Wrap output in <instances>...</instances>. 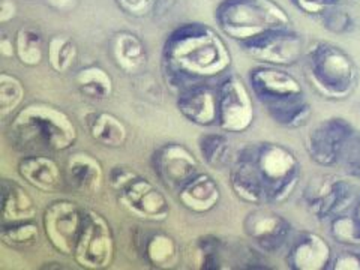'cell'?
Wrapping results in <instances>:
<instances>
[{
    "label": "cell",
    "instance_id": "17",
    "mask_svg": "<svg viewBox=\"0 0 360 270\" xmlns=\"http://www.w3.org/2000/svg\"><path fill=\"white\" fill-rule=\"evenodd\" d=\"M177 110L185 119L200 127L218 123V92L205 83L177 94Z\"/></svg>",
    "mask_w": 360,
    "mask_h": 270
},
{
    "label": "cell",
    "instance_id": "8",
    "mask_svg": "<svg viewBox=\"0 0 360 270\" xmlns=\"http://www.w3.org/2000/svg\"><path fill=\"white\" fill-rule=\"evenodd\" d=\"M218 127L224 132H245L254 122L250 90L238 75L225 77L218 87Z\"/></svg>",
    "mask_w": 360,
    "mask_h": 270
},
{
    "label": "cell",
    "instance_id": "21",
    "mask_svg": "<svg viewBox=\"0 0 360 270\" xmlns=\"http://www.w3.org/2000/svg\"><path fill=\"white\" fill-rule=\"evenodd\" d=\"M179 200L189 212L202 215L219 205L221 189L212 176L198 173L179 191Z\"/></svg>",
    "mask_w": 360,
    "mask_h": 270
},
{
    "label": "cell",
    "instance_id": "5",
    "mask_svg": "<svg viewBox=\"0 0 360 270\" xmlns=\"http://www.w3.org/2000/svg\"><path fill=\"white\" fill-rule=\"evenodd\" d=\"M254 164L264 189L266 205L283 202L297 186L300 164L296 155L278 143L252 144Z\"/></svg>",
    "mask_w": 360,
    "mask_h": 270
},
{
    "label": "cell",
    "instance_id": "3",
    "mask_svg": "<svg viewBox=\"0 0 360 270\" xmlns=\"http://www.w3.org/2000/svg\"><path fill=\"white\" fill-rule=\"evenodd\" d=\"M305 75L315 92L326 99L352 96L359 83L353 58L335 44L317 41L305 51Z\"/></svg>",
    "mask_w": 360,
    "mask_h": 270
},
{
    "label": "cell",
    "instance_id": "41",
    "mask_svg": "<svg viewBox=\"0 0 360 270\" xmlns=\"http://www.w3.org/2000/svg\"><path fill=\"white\" fill-rule=\"evenodd\" d=\"M17 15V5L14 0H0V22L6 25Z\"/></svg>",
    "mask_w": 360,
    "mask_h": 270
},
{
    "label": "cell",
    "instance_id": "20",
    "mask_svg": "<svg viewBox=\"0 0 360 270\" xmlns=\"http://www.w3.org/2000/svg\"><path fill=\"white\" fill-rule=\"evenodd\" d=\"M18 173L30 186L39 189L41 193H58L65 182L63 172L58 162L41 153L21 158Z\"/></svg>",
    "mask_w": 360,
    "mask_h": 270
},
{
    "label": "cell",
    "instance_id": "35",
    "mask_svg": "<svg viewBox=\"0 0 360 270\" xmlns=\"http://www.w3.org/2000/svg\"><path fill=\"white\" fill-rule=\"evenodd\" d=\"M321 18L324 26L333 33H347L353 30L354 22L352 15L345 13V11L336 8V5L332 6L329 11H326Z\"/></svg>",
    "mask_w": 360,
    "mask_h": 270
},
{
    "label": "cell",
    "instance_id": "13",
    "mask_svg": "<svg viewBox=\"0 0 360 270\" xmlns=\"http://www.w3.org/2000/svg\"><path fill=\"white\" fill-rule=\"evenodd\" d=\"M117 200L128 213L143 221L161 222L165 221L170 213V205L165 195L149 180L140 176L119 191Z\"/></svg>",
    "mask_w": 360,
    "mask_h": 270
},
{
    "label": "cell",
    "instance_id": "12",
    "mask_svg": "<svg viewBox=\"0 0 360 270\" xmlns=\"http://www.w3.org/2000/svg\"><path fill=\"white\" fill-rule=\"evenodd\" d=\"M152 168L158 180L176 193L200 173L195 156L179 143H167L158 148L152 155Z\"/></svg>",
    "mask_w": 360,
    "mask_h": 270
},
{
    "label": "cell",
    "instance_id": "10",
    "mask_svg": "<svg viewBox=\"0 0 360 270\" xmlns=\"http://www.w3.org/2000/svg\"><path fill=\"white\" fill-rule=\"evenodd\" d=\"M242 50L254 60L270 66L296 65L303 56V38L291 29L272 30L240 42Z\"/></svg>",
    "mask_w": 360,
    "mask_h": 270
},
{
    "label": "cell",
    "instance_id": "6",
    "mask_svg": "<svg viewBox=\"0 0 360 270\" xmlns=\"http://www.w3.org/2000/svg\"><path fill=\"white\" fill-rule=\"evenodd\" d=\"M75 262L84 269H107L115 258V238L108 221L94 210H84L83 229L78 238Z\"/></svg>",
    "mask_w": 360,
    "mask_h": 270
},
{
    "label": "cell",
    "instance_id": "16",
    "mask_svg": "<svg viewBox=\"0 0 360 270\" xmlns=\"http://www.w3.org/2000/svg\"><path fill=\"white\" fill-rule=\"evenodd\" d=\"M230 184L236 197L250 205H266L264 189L254 164L252 144L245 146L234 156L230 170Z\"/></svg>",
    "mask_w": 360,
    "mask_h": 270
},
{
    "label": "cell",
    "instance_id": "32",
    "mask_svg": "<svg viewBox=\"0 0 360 270\" xmlns=\"http://www.w3.org/2000/svg\"><path fill=\"white\" fill-rule=\"evenodd\" d=\"M25 98V87L15 75L0 74V116L6 117L15 111Z\"/></svg>",
    "mask_w": 360,
    "mask_h": 270
},
{
    "label": "cell",
    "instance_id": "29",
    "mask_svg": "<svg viewBox=\"0 0 360 270\" xmlns=\"http://www.w3.org/2000/svg\"><path fill=\"white\" fill-rule=\"evenodd\" d=\"M15 54L22 65L37 66L44 58L42 35L32 27H21L15 35Z\"/></svg>",
    "mask_w": 360,
    "mask_h": 270
},
{
    "label": "cell",
    "instance_id": "14",
    "mask_svg": "<svg viewBox=\"0 0 360 270\" xmlns=\"http://www.w3.org/2000/svg\"><path fill=\"white\" fill-rule=\"evenodd\" d=\"M248 78L252 94L264 107L303 98V87L297 78L278 66L252 68Z\"/></svg>",
    "mask_w": 360,
    "mask_h": 270
},
{
    "label": "cell",
    "instance_id": "26",
    "mask_svg": "<svg viewBox=\"0 0 360 270\" xmlns=\"http://www.w3.org/2000/svg\"><path fill=\"white\" fill-rule=\"evenodd\" d=\"M266 110L274 122L284 128H300L307 125L312 116V108L305 96L269 105Z\"/></svg>",
    "mask_w": 360,
    "mask_h": 270
},
{
    "label": "cell",
    "instance_id": "4",
    "mask_svg": "<svg viewBox=\"0 0 360 270\" xmlns=\"http://www.w3.org/2000/svg\"><path fill=\"white\" fill-rule=\"evenodd\" d=\"M215 20L224 35L239 44L272 30L291 29L288 14L275 0H222Z\"/></svg>",
    "mask_w": 360,
    "mask_h": 270
},
{
    "label": "cell",
    "instance_id": "44",
    "mask_svg": "<svg viewBox=\"0 0 360 270\" xmlns=\"http://www.w3.org/2000/svg\"><path fill=\"white\" fill-rule=\"evenodd\" d=\"M353 217L357 221V224L360 225V198L354 202V210H353Z\"/></svg>",
    "mask_w": 360,
    "mask_h": 270
},
{
    "label": "cell",
    "instance_id": "31",
    "mask_svg": "<svg viewBox=\"0 0 360 270\" xmlns=\"http://www.w3.org/2000/svg\"><path fill=\"white\" fill-rule=\"evenodd\" d=\"M2 242L9 248H29L38 242L39 231L38 225L32 221L25 222H13V224H2Z\"/></svg>",
    "mask_w": 360,
    "mask_h": 270
},
{
    "label": "cell",
    "instance_id": "25",
    "mask_svg": "<svg viewBox=\"0 0 360 270\" xmlns=\"http://www.w3.org/2000/svg\"><path fill=\"white\" fill-rule=\"evenodd\" d=\"M75 84L80 94L96 101H103L112 94L111 75L98 65L86 66L75 75Z\"/></svg>",
    "mask_w": 360,
    "mask_h": 270
},
{
    "label": "cell",
    "instance_id": "22",
    "mask_svg": "<svg viewBox=\"0 0 360 270\" xmlns=\"http://www.w3.org/2000/svg\"><path fill=\"white\" fill-rule=\"evenodd\" d=\"M112 59L125 74H139L148 65V50L143 41L131 32H119L112 38Z\"/></svg>",
    "mask_w": 360,
    "mask_h": 270
},
{
    "label": "cell",
    "instance_id": "7",
    "mask_svg": "<svg viewBox=\"0 0 360 270\" xmlns=\"http://www.w3.org/2000/svg\"><path fill=\"white\" fill-rule=\"evenodd\" d=\"M84 221V209L70 200L53 201L44 212V231L56 251L74 255Z\"/></svg>",
    "mask_w": 360,
    "mask_h": 270
},
{
    "label": "cell",
    "instance_id": "2",
    "mask_svg": "<svg viewBox=\"0 0 360 270\" xmlns=\"http://www.w3.org/2000/svg\"><path fill=\"white\" fill-rule=\"evenodd\" d=\"M78 139L77 127L54 105L35 103L22 108L9 123L8 140L20 152L45 153L71 149Z\"/></svg>",
    "mask_w": 360,
    "mask_h": 270
},
{
    "label": "cell",
    "instance_id": "24",
    "mask_svg": "<svg viewBox=\"0 0 360 270\" xmlns=\"http://www.w3.org/2000/svg\"><path fill=\"white\" fill-rule=\"evenodd\" d=\"M89 135L107 148H122L128 140V129L119 117L110 112H90L86 116Z\"/></svg>",
    "mask_w": 360,
    "mask_h": 270
},
{
    "label": "cell",
    "instance_id": "36",
    "mask_svg": "<svg viewBox=\"0 0 360 270\" xmlns=\"http://www.w3.org/2000/svg\"><path fill=\"white\" fill-rule=\"evenodd\" d=\"M221 242L212 236L200 239V254L202 255V269H219L221 266Z\"/></svg>",
    "mask_w": 360,
    "mask_h": 270
},
{
    "label": "cell",
    "instance_id": "1",
    "mask_svg": "<svg viewBox=\"0 0 360 270\" xmlns=\"http://www.w3.org/2000/svg\"><path fill=\"white\" fill-rule=\"evenodd\" d=\"M164 74L177 94L224 74L231 65V53L217 30L188 22L170 33L162 51Z\"/></svg>",
    "mask_w": 360,
    "mask_h": 270
},
{
    "label": "cell",
    "instance_id": "18",
    "mask_svg": "<svg viewBox=\"0 0 360 270\" xmlns=\"http://www.w3.org/2000/svg\"><path fill=\"white\" fill-rule=\"evenodd\" d=\"M332 263V248L317 233L305 231L291 243L287 264L292 270H324Z\"/></svg>",
    "mask_w": 360,
    "mask_h": 270
},
{
    "label": "cell",
    "instance_id": "42",
    "mask_svg": "<svg viewBox=\"0 0 360 270\" xmlns=\"http://www.w3.org/2000/svg\"><path fill=\"white\" fill-rule=\"evenodd\" d=\"M0 53H2L4 58L9 59L15 54V44H13V39H9L8 37H4L0 39Z\"/></svg>",
    "mask_w": 360,
    "mask_h": 270
},
{
    "label": "cell",
    "instance_id": "27",
    "mask_svg": "<svg viewBox=\"0 0 360 270\" xmlns=\"http://www.w3.org/2000/svg\"><path fill=\"white\" fill-rule=\"evenodd\" d=\"M146 262L158 269L173 267L177 263L179 250L176 240L165 233H155L144 242Z\"/></svg>",
    "mask_w": 360,
    "mask_h": 270
},
{
    "label": "cell",
    "instance_id": "40",
    "mask_svg": "<svg viewBox=\"0 0 360 270\" xmlns=\"http://www.w3.org/2000/svg\"><path fill=\"white\" fill-rule=\"evenodd\" d=\"M135 177H137V174L131 172L128 167L116 165V167H112L110 172V185L119 193L120 189L125 188Z\"/></svg>",
    "mask_w": 360,
    "mask_h": 270
},
{
    "label": "cell",
    "instance_id": "28",
    "mask_svg": "<svg viewBox=\"0 0 360 270\" xmlns=\"http://www.w3.org/2000/svg\"><path fill=\"white\" fill-rule=\"evenodd\" d=\"M198 150L202 161L215 170H222L230 162L231 146L224 134H202L198 139Z\"/></svg>",
    "mask_w": 360,
    "mask_h": 270
},
{
    "label": "cell",
    "instance_id": "11",
    "mask_svg": "<svg viewBox=\"0 0 360 270\" xmlns=\"http://www.w3.org/2000/svg\"><path fill=\"white\" fill-rule=\"evenodd\" d=\"M354 128L342 117H330L315 125L308 134L305 148L311 160L321 167L340 164L342 150Z\"/></svg>",
    "mask_w": 360,
    "mask_h": 270
},
{
    "label": "cell",
    "instance_id": "19",
    "mask_svg": "<svg viewBox=\"0 0 360 270\" xmlns=\"http://www.w3.org/2000/svg\"><path fill=\"white\" fill-rule=\"evenodd\" d=\"M63 179L77 194H96L104 182L103 165L92 155L74 153L66 161Z\"/></svg>",
    "mask_w": 360,
    "mask_h": 270
},
{
    "label": "cell",
    "instance_id": "33",
    "mask_svg": "<svg viewBox=\"0 0 360 270\" xmlns=\"http://www.w3.org/2000/svg\"><path fill=\"white\" fill-rule=\"evenodd\" d=\"M330 234L338 243L360 246V225L353 215L342 213V215L333 218L330 224Z\"/></svg>",
    "mask_w": 360,
    "mask_h": 270
},
{
    "label": "cell",
    "instance_id": "30",
    "mask_svg": "<svg viewBox=\"0 0 360 270\" xmlns=\"http://www.w3.org/2000/svg\"><path fill=\"white\" fill-rule=\"evenodd\" d=\"M49 62L56 72L70 71L77 60V44L65 35H56L49 42Z\"/></svg>",
    "mask_w": 360,
    "mask_h": 270
},
{
    "label": "cell",
    "instance_id": "38",
    "mask_svg": "<svg viewBox=\"0 0 360 270\" xmlns=\"http://www.w3.org/2000/svg\"><path fill=\"white\" fill-rule=\"evenodd\" d=\"M336 2L338 0H291V4L299 11H302V13L319 17H321L326 11H329L332 6H335Z\"/></svg>",
    "mask_w": 360,
    "mask_h": 270
},
{
    "label": "cell",
    "instance_id": "43",
    "mask_svg": "<svg viewBox=\"0 0 360 270\" xmlns=\"http://www.w3.org/2000/svg\"><path fill=\"white\" fill-rule=\"evenodd\" d=\"M47 4L50 6H53L54 9L65 11V9H70L72 6L74 0H47Z\"/></svg>",
    "mask_w": 360,
    "mask_h": 270
},
{
    "label": "cell",
    "instance_id": "9",
    "mask_svg": "<svg viewBox=\"0 0 360 270\" xmlns=\"http://www.w3.org/2000/svg\"><path fill=\"white\" fill-rule=\"evenodd\" d=\"M307 209L317 219H333L342 215L354 202V191L350 184L335 176L314 179L303 193Z\"/></svg>",
    "mask_w": 360,
    "mask_h": 270
},
{
    "label": "cell",
    "instance_id": "23",
    "mask_svg": "<svg viewBox=\"0 0 360 270\" xmlns=\"http://www.w3.org/2000/svg\"><path fill=\"white\" fill-rule=\"evenodd\" d=\"M0 215H2V224L32 221L37 215L35 201L15 180H2V210H0Z\"/></svg>",
    "mask_w": 360,
    "mask_h": 270
},
{
    "label": "cell",
    "instance_id": "15",
    "mask_svg": "<svg viewBox=\"0 0 360 270\" xmlns=\"http://www.w3.org/2000/svg\"><path fill=\"white\" fill-rule=\"evenodd\" d=\"M243 231L262 251L275 254L287 243L291 225L275 212L257 209L248 213L243 221Z\"/></svg>",
    "mask_w": 360,
    "mask_h": 270
},
{
    "label": "cell",
    "instance_id": "34",
    "mask_svg": "<svg viewBox=\"0 0 360 270\" xmlns=\"http://www.w3.org/2000/svg\"><path fill=\"white\" fill-rule=\"evenodd\" d=\"M340 165H342V170L348 176L360 180V131L354 129L352 137L348 139L341 155Z\"/></svg>",
    "mask_w": 360,
    "mask_h": 270
},
{
    "label": "cell",
    "instance_id": "37",
    "mask_svg": "<svg viewBox=\"0 0 360 270\" xmlns=\"http://www.w3.org/2000/svg\"><path fill=\"white\" fill-rule=\"evenodd\" d=\"M160 0H116L117 6L123 13L132 17H144L156 6Z\"/></svg>",
    "mask_w": 360,
    "mask_h": 270
},
{
    "label": "cell",
    "instance_id": "39",
    "mask_svg": "<svg viewBox=\"0 0 360 270\" xmlns=\"http://www.w3.org/2000/svg\"><path fill=\"white\" fill-rule=\"evenodd\" d=\"M332 270H360V252L357 251H344L338 254L332 263Z\"/></svg>",
    "mask_w": 360,
    "mask_h": 270
}]
</instances>
